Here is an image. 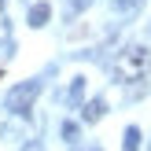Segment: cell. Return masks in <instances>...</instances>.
I'll use <instances>...</instances> for the list:
<instances>
[{"mask_svg":"<svg viewBox=\"0 0 151 151\" xmlns=\"http://www.w3.org/2000/svg\"><path fill=\"white\" fill-rule=\"evenodd\" d=\"M151 70V48L147 44H129L114 55V78L118 81H140Z\"/></svg>","mask_w":151,"mask_h":151,"instance_id":"1","label":"cell"},{"mask_svg":"<svg viewBox=\"0 0 151 151\" xmlns=\"http://www.w3.org/2000/svg\"><path fill=\"white\" fill-rule=\"evenodd\" d=\"M37 96H41V78H29V81H19V85L7 92V100H4V107L11 111V114H29L33 111V103H37Z\"/></svg>","mask_w":151,"mask_h":151,"instance_id":"2","label":"cell"},{"mask_svg":"<svg viewBox=\"0 0 151 151\" xmlns=\"http://www.w3.org/2000/svg\"><path fill=\"white\" fill-rule=\"evenodd\" d=\"M48 19H52V4H48V0H41V4H33V7L26 11V22H29L33 29L48 26Z\"/></svg>","mask_w":151,"mask_h":151,"instance_id":"3","label":"cell"},{"mask_svg":"<svg viewBox=\"0 0 151 151\" xmlns=\"http://www.w3.org/2000/svg\"><path fill=\"white\" fill-rule=\"evenodd\" d=\"M103 114H107V103H103V96H96V100H88L85 107H81V122H88V125L100 122Z\"/></svg>","mask_w":151,"mask_h":151,"instance_id":"4","label":"cell"},{"mask_svg":"<svg viewBox=\"0 0 151 151\" xmlns=\"http://www.w3.org/2000/svg\"><path fill=\"white\" fill-rule=\"evenodd\" d=\"M122 140H125V144H122V151H140V129H137V125H129Z\"/></svg>","mask_w":151,"mask_h":151,"instance_id":"5","label":"cell"},{"mask_svg":"<svg viewBox=\"0 0 151 151\" xmlns=\"http://www.w3.org/2000/svg\"><path fill=\"white\" fill-rule=\"evenodd\" d=\"M81 96H85V78H74L70 88H66V100H70V103H81Z\"/></svg>","mask_w":151,"mask_h":151,"instance_id":"6","label":"cell"},{"mask_svg":"<svg viewBox=\"0 0 151 151\" xmlns=\"http://www.w3.org/2000/svg\"><path fill=\"white\" fill-rule=\"evenodd\" d=\"M78 137H81L78 122H63V140H66V144H78Z\"/></svg>","mask_w":151,"mask_h":151,"instance_id":"7","label":"cell"},{"mask_svg":"<svg viewBox=\"0 0 151 151\" xmlns=\"http://www.w3.org/2000/svg\"><path fill=\"white\" fill-rule=\"evenodd\" d=\"M140 4H144V0H114V4H111V7H114L118 15H125V11H137Z\"/></svg>","mask_w":151,"mask_h":151,"instance_id":"8","label":"cell"},{"mask_svg":"<svg viewBox=\"0 0 151 151\" xmlns=\"http://www.w3.org/2000/svg\"><path fill=\"white\" fill-rule=\"evenodd\" d=\"M88 4H92V0H66V11H70V19H74L78 11H85Z\"/></svg>","mask_w":151,"mask_h":151,"instance_id":"9","label":"cell"},{"mask_svg":"<svg viewBox=\"0 0 151 151\" xmlns=\"http://www.w3.org/2000/svg\"><path fill=\"white\" fill-rule=\"evenodd\" d=\"M7 41H11V22H7V19H0V48H4Z\"/></svg>","mask_w":151,"mask_h":151,"instance_id":"10","label":"cell"},{"mask_svg":"<svg viewBox=\"0 0 151 151\" xmlns=\"http://www.w3.org/2000/svg\"><path fill=\"white\" fill-rule=\"evenodd\" d=\"M22 151H44V144H41V140H26V144H22Z\"/></svg>","mask_w":151,"mask_h":151,"instance_id":"11","label":"cell"},{"mask_svg":"<svg viewBox=\"0 0 151 151\" xmlns=\"http://www.w3.org/2000/svg\"><path fill=\"white\" fill-rule=\"evenodd\" d=\"M78 151H103L100 144H85V147H78Z\"/></svg>","mask_w":151,"mask_h":151,"instance_id":"12","label":"cell"},{"mask_svg":"<svg viewBox=\"0 0 151 151\" xmlns=\"http://www.w3.org/2000/svg\"><path fill=\"white\" fill-rule=\"evenodd\" d=\"M4 4H7V0H0V11H4Z\"/></svg>","mask_w":151,"mask_h":151,"instance_id":"13","label":"cell"}]
</instances>
